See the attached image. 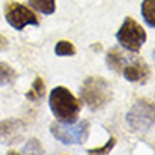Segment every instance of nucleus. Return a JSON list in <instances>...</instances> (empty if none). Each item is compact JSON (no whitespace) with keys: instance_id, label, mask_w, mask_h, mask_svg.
Instances as JSON below:
<instances>
[{"instance_id":"nucleus-16","label":"nucleus","mask_w":155,"mask_h":155,"mask_svg":"<svg viewBox=\"0 0 155 155\" xmlns=\"http://www.w3.org/2000/svg\"><path fill=\"white\" fill-rule=\"evenodd\" d=\"M25 152H29V153H44L42 145L39 143V140H37V138L29 140V143L25 145Z\"/></svg>"},{"instance_id":"nucleus-17","label":"nucleus","mask_w":155,"mask_h":155,"mask_svg":"<svg viewBox=\"0 0 155 155\" xmlns=\"http://www.w3.org/2000/svg\"><path fill=\"white\" fill-rule=\"evenodd\" d=\"M5 47H7V39H5L4 35L0 34V51H2V49H5Z\"/></svg>"},{"instance_id":"nucleus-14","label":"nucleus","mask_w":155,"mask_h":155,"mask_svg":"<svg viewBox=\"0 0 155 155\" xmlns=\"http://www.w3.org/2000/svg\"><path fill=\"white\" fill-rule=\"evenodd\" d=\"M15 78H17L15 69H12L5 62H0V84H10Z\"/></svg>"},{"instance_id":"nucleus-1","label":"nucleus","mask_w":155,"mask_h":155,"mask_svg":"<svg viewBox=\"0 0 155 155\" xmlns=\"http://www.w3.org/2000/svg\"><path fill=\"white\" fill-rule=\"evenodd\" d=\"M49 106L59 123H74L81 111V105L78 98L64 86H56L51 91Z\"/></svg>"},{"instance_id":"nucleus-12","label":"nucleus","mask_w":155,"mask_h":155,"mask_svg":"<svg viewBox=\"0 0 155 155\" xmlns=\"http://www.w3.org/2000/svg\"><path fill=\"white\" fill-rule=\"evenodd\" d=\"M142 15H143L145 22L155 27V0H143L142 4Z\"/></svg>"},{"instance_id":"nucleus-13","label":"nucleus","mask_w":155,"mask_h":155,"mask_svg":"<svg viewBox=\"0 0 155 155\" xmlns=\"http://www.w3.org/2000/svg\"><path fill=\"white\" fill-rule=\"evenodd\" d=\"M54 52L61 58H66V56H74L76 54V47L73 46L71 41H59L54 47Z\"/></svg>"},{"instance_id":"nucleus-7","label":"nucleus","mask_w":155,"mask_h":155,"mask_svg":"<svg viewBox=\"0 0 155 155\" xmlns=\"http://www.w3.org/2000/svg\"><path fill=\"white\" fill-rule=\"evenodd\" d=\"M25 123L22 120H5L0 123V143H14L20 138Z\"/></svg>"},{"instance_id":"nucleus-4","label":"nucleus","mask_w":155,"mask_h":155,"mask_svg":"<svg viewBox=\"0 0 155 155\" xmlns=\"http://www.w3.org/2000/svg\"><path fill=\"white\" fill-rule=\"evenodd\" d=\"M116 41L130 52H138L140 47L147 41V34L137 20H133L132 17H127L116 32Z\"/></svg>"},{"instance_id":"nucleus-5","label":"nucleus","mask_w":155,"mask_h":155,"mask_svg":"<svg viewBox=\"0 0 155 155\" xmlns=\"http://www.w3.org/2000/svg\"><path fill=\"white\" fill-rule=\"evenodd\" d=\"M130 128L135 132H148L153 127V103L140 100L132 106L127 116Z\"/></svg>"},{"instance_id":"nucleus-11","label":"nucleus","mask_w":155,"mask_h":155,"mask_svg":"<svg viewBox=\"0 0 155 155\" xmlns=\"http://www.w3.org/2000/svg\"><path fill=\"white\" fill-rule=\"evenodd\" d=\"M29 5L44 15H51L56 10V0H29Z\"/></svg>"},{"instance_id":"nucleus-2","label":"nucleus","mask_w":155,"mask_h":155,"mask_svg":"<svg viewBox=\"0 0 155 155\" xmlns=\"http://www.w3.org/2000/svg\"><path fill=\"white\" fill-rule=\"evenodd\" d=\"M113 91L110 83L105 78L101 76H89L84 79L81 86V98L86 105L89 106V110H101L103 106H106L111 101Z\"/></svg>"},{"instance_id":"nucleus-9","label":"nucleus","mask_w":155,"mask_h":155,"mask_svg":"<svg viewBox=\"0 0 155 155\" xmlns=\"http://www.w3.org/2000/svg\"><path fill=\"white\" fill-rule=\"evenodd\" d=\"M106 64L110 66V69L116 71V73H121L125 68V58L118 49H111L106 54Z\"/></svg>"},{"instance_id":"nucleus-10","label":"nucleus","mask_w":155,"mask_h":155,"mask_svg":"<svg viewBox=\"0 0 155 155\" xmlns=\"http://www.w3.org/2000/svg\"><path fill=\"white\" fill-rule=\"evenodd\" d=\"M44 93H46V84H44V79L37 76L34 79V83H32V88L29 89L27 93H25V96H27V100H31V101H37V100H41V98L44 96Z\"/></svg>"},{"instance_id":"nucleus-3","label":"nucleus","mask_w":155,"mask_h":155,"mask_svg":"<svg viewBox=\"0 0 155 155\" xmlns=\"http://www.w3.org/2000/svg\"><path fill=\"white\" fill-rule=\"evenodd\" d=\"M51 133L64 145H81L89 135V123L84 120L79 123H52Z\"/></svg>"},{"instance_id":"nucleus-8","label":"nucleus","mask_w":155,"mask_h":155,"mask_svg":"<svg viewBox=\"0 0 155 155\" xmlns=\"http://www.w3.org/2000/svg\"><path fill=\"white\" fill-rule=\"evenodd\" d=\"M123 76L127 78L128 81L132 83H140V84H145L148 81V78H150L152 71L150 68L142 61H137V62H130L128 66L123 68Z\"/></svg>"},{"instance_id":"nucleus-6","label":"nucleus","mask_w":155,"mask_h":155,"mask_svg":"<svg viewBox=\"0 0 155 155\" xmlns=\"http://www.w3.org/2000/svg\"><path fill=\"white\" fill-rule=\"evenodd\" d=\"M5 19L15 31H22L25 25H39L37 15L31 8L12 0L5 4Z\"/></svg>"},{"instance_id":"nucleus-15","label":"nucleus","mask_w":155,"mask_h":155,"mask_svg":"<svg viewBox=\"0 0 155 155\" xmlns=\"http://www.w3.org/2000/svg\"><path fill=\"white\" fill-rule=\"evenodd\" d=\"M115 143H116V140L115 138H110L103 147L91 148V150H88V153H108V152H111V148L115 147Z\"/></svg>"}]
</instances>
